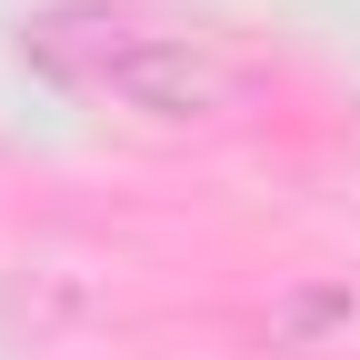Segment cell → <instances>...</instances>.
<instances>
[{
    "instance_id": "obj_1",
    "label": "cell",
    "mask_w": 360,
    "mask_h": 360,
    "mask_svg": "<svg viewBox=\"0 0 360 360\" xmlns=\"http://www.w3.org/2000/svg\"><path fill=\"white\" fill-rule=\"evenodd\" d=\"M20 51L40 80H60L70 101H101L130 110L150 130H200V120H231L250 101V70L220 51L210 30H180L150 11H120V0H51Z\"/></svg>"
}]
</instances>
